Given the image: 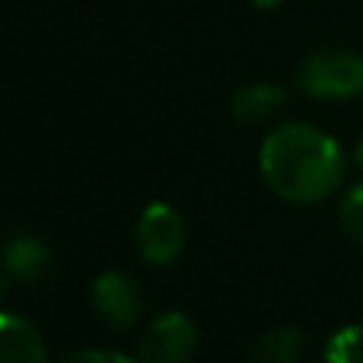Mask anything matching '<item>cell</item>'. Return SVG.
Listing matches in <instances>:
<instances>
[{"label":"cell","mask_w":363,"mask_h":363,"mask_svg":"<svg viewBox=\"0 0 363 363\" xmlns=\"http://www.w3.org/2000/svg\"><path fill=\"white\" fill-rule=\"evenodd\" d=\"M258 166L268 188L290 204H319L345 179L341 144L313 125H281L264 138Z\"/></svg>","instance_id":"6da1fadb"},{"label":"cell","mask_w":363,"mask_h":363,"mask_svg":"<svg viewBox=\"0 0 363 363\" xmlns=\"http://www.w3.org/2000/svg\"><path fill=\"white\" fill-rule=\"evenodd\" d=\"M300 86L313 99H357V96H363V55L345 48L313 51L300 64Z\"/></svg>","instance_id":"7a4b0ae2"},{"label":"cell","mask_w":363,"mask_h":363,"mask_svg":"<svg viewBox=\"0 0 363 363\" xmlns=\"http://www.w3.org/2000/svg\"><path fill=\"white\" fill-rule=\"evenodd\" d=\"M185 245V223L172 204L153 201L138 220V249L150 264H169Z\"/></svg>","instance_id":"3957f363"},{"label":"cell","mask_w":363,"mask_h":363,"mask_svg":"<svg viewBox=\"0 0 363 363\" xmlns=\"http://www.w3.org/2000/svg\"><path fill=\"white\" fill-rule=\"evenodd\" d=\"M198 347V328L185 313H166L144 332L138 357L144 363H188Z\"/></svg>","instance_id":"277c9868"},{"label":"cell","mask_w":363,"mask_h":363,"mask_svg":"<svg viewBox=\"0 0 363 363\" xmlns=\"http://www.w3.org/2000/svg\"><path fill=\"white\" fill-rule=\"evenodd\" d=\"M93 306L99 309V315L115 328H128L134 325V319L144 309L138 284L121 271H106L96 277L93 284Z\"/></svg>","instance_id":"5b68a950"},{"label":"cell","mask_w":363,"mask_h":363,"mask_svg":"<svg viewBox=\"0 0 363 363\" xmlns=\"http://www.w3.org/2000/svg\"><path fill=\"white\" fill-rule=\"evenodd\" d=\"M0 363H48L45 338L29 319L0 313Z\"/></svg>","instance_id":"8992f818"},{"label":"cell","mask_w":363,"mask_h":363,"mask_svg":"<svg viewBox=\"0 0 363 363\" xmlns=\"http://www.w3.org/2000/svg\"><path fill=\"white\" fill-rule=\"evenodd\" d=\"M4 264H6V271H10L16 281L35 284V281H42V277L48 274V268H51L48 245H45L38 236H29V233L13 236L10 242H6V249H4Z\"/></svg>","instance_id":"52a82bcc"},{"label":"cell","mask_w":363,"mask_h":363,"mask_svg":"<svg viewBox=\"0 0 363 363\" xmlns=\"http://www.w3.org/2000/svg\"><path fill=\"white\" fill-rule=\"evenodd\" d=\"M287 93L274 83H249L233 96V115H236L242 125H258V121H268L274 112H281Z\"/></svg>","instance_id":"ba28073f"},{"label":"cell","mask_w":363,"mask_h":363,"mask_svg":"<svg viewBox=\"0 0 363 363\" xmlns=\"http://www.w3.org/2000/svg\"><path fill=\"white\" fill-rule=\"evenodd\" d=\"M303 338L300 328H274V332L262 335L255 341V351H252V360L255 363H296V357L303 354Z\"/></svg>","instance_id":"9c48e42d"},{"label":"cell","mask_w":363,"mask_h":363,"mask_svg":"<svg viewBox=\"0 0 363 363\" xmlns=\"http://www.w3.org/2000/svg\"><path fill=\"white\" fill-rule=\"evenodd\" d=\"M328 363H363V325H347L332 335L325 347Z\"/></svg>","instance_id":"30bf717a"},{"label":"cell","mask_w":363,"mask_h":363,"mask_svg":"<svg viewBox=\"0 0 363 363\" xmlns=\"http://www.w3.org/2000/svg\"><path fill=\"white\" fill-rule=\"evenodd\" d=\"M338 217H341V226H345L347 236L363 245V185H354L351 191L341 198Z\"/></svg>","instance_id":"8fae6325"},{"label":"cell","mask_w":363,"mask_h":363,"mask_svg":"<svg viewBox=\"0 0 363 363\" xmlns=\"http://www.w3.org/2000/svg\"><path fill=\"white\" fill-rule=\"evenodd\" d=\"M61 363H144L140 357L121 351H102V347H80V351H70L67 357H61Z\"/></svg>","instance_id":"7c38bea8"},{"label":"cell","mask_w":363,"mask_h":363,"mask_svg":"<svg viewBox=\"0 0 363 363\" xmlns=\"http://www.w3.org/2000/svg\"><path fill=\"white\" fill-rule=\"evenodd\" d=\"M354 163H357L360 169H363V138L357 140V147H354Z\"/></svg>","instance_id":"4fadbf2b"},{"label":"cell","mask_w":363,"mask_h":363,"mask_svg":"<svg viewBox=\"0 0 363 363\" xmlns=\"http://www.w3.org/2000/svg\"><path fill=\"white\" fill-rule=\"evenodd\" d=\"M252 4H255V6H262V10H271V6H277V4H281V0H252Z\"/></svg>","instance_id":"5bb4252c"},{"label":"cell","mask_w":363,"mask_h":363,"mask_svg":"<svg viewBox=\"0 0 363 363\" xmlns=\"http://www.w3.org/2000/svg\"><path fill=\"white\" fill-rule=\"evenodd\" d=\"M4 287H6V264H0V300H4Z\"/></svg>","instance_id":"9a60e30c"}]
</instances>
